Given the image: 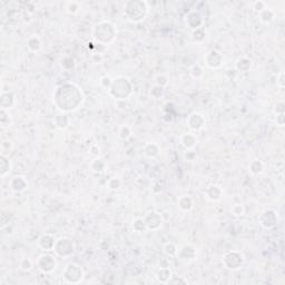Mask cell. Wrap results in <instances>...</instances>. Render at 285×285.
<instances>
[{
    "instance_id": "6da1fadb",
    "label": "cell",
    "mask_w": 285,
    "mask_h": 285,
    "mask_svg": "<svg viewBox=\"0 0 285 285\" xmlns=\"http://www.w3.org/2000/svg\"><path fill=\"white\" fill-rule=\"evenodd\" d=\"M181 142H183V145H184L185 147L189 148V147H193V146L195 145L196 138H195L192 134H186V135H184V136L181 137Z\"/></svg>"
},
{
    "instance_id": "7a4b0ae2",
    "label": "cell",
    "mask_w": 285,
    "mask_h": 285,
    "mask_svg": "<svg viewBox=\"0 0 285 285\" xmlns=\"http://www.w3.org/2000/svg\"><path fill=\"white\" fill-rule=\"evenodd\" d=\"M232 213H233L235 216H241V215H243V213H244V207L241 204H236L232 208Z\"/></svg>"
},
{
    "instance_id": "3957f363",
    "label": "cell",
    "mask_w": 285,
    "mask_h": 285,
    "mask_svg": "<svg viewBox=\"0 0 285 285\" xmlns=\"http://www.w3.org/2000/svg\"><path fill=\"white\" fill-rule=\"evenodd\" d=\"M283 75H284V72H281V74H280V78H279V80H277V85H279L280 87H281V83H283V80H282Z\"/></svg>"
}]
</instances>
